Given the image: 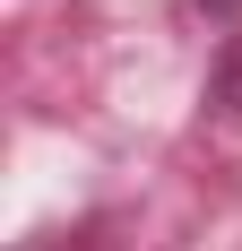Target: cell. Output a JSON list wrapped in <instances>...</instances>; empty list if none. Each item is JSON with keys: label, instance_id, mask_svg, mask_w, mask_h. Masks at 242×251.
Wrapping results in <instances>:
<instances>
[{"label": "cell", "instance_id": "obj_2", "mask_svg": "<svg viewBox=\"0 0 242 251\" xmlns=\"http://www.w3.org/2000/svg\"><path fill=\"white\" fill-rule=\"evenodd\" d=\"M199 9H208V18H234V9H242V0H199Z\"/></svg>", "mask_w": 242, "mask_h": 251}, {"label": "cell", "instance_id": "obj_1", "mask_svg": "<svg viewBox=\"0 0 242 251\" xmlns=\"http://www.w3.org/2000/svg\"><path fill=\"white\" fill-rule=\"evenodd\" d=\"M217 104H225V113H242V44L217 61Z\"/></svg>", "mask_w": 242, "mask_h": 251}]
</instances>
